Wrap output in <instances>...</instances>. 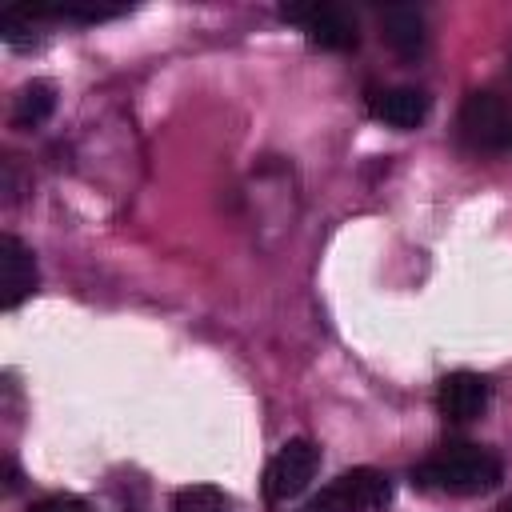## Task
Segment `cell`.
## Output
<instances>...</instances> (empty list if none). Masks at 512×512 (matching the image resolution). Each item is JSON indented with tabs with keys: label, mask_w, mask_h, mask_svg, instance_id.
<instances>
[{
	"label": "cell",
	"mask_w": 512,
	"mask_h": 512,
	"mask_svg": "<svg viewBox=\"0 0 512 512\" xmlns=\"http://www.w3.org/2000/svg\"><path fill=\"white\" fill-rule=\"evenodd\" d=\"M500 460L468 440L440 444L412 468V484L424 492H444V496H480L500 484Z\"/></svg>",
	"instance_id": "obj_1"
},
{
	"label": "cell",
	"mask_w": 512,
	"mask_h": 512,
	"mask_svg": "<svg viewBox=\"0 0 512 512\" xmlns=\"http://www.w3.org/2000/svg\"><path fill=\"white\" fill-rule=\"evenodd\" d=\"M496 512H512V496H508V500H504V504H500Z\"/></svg>",
	"instance_id": "obj_13"
},
{
	"label": "cell",
	"mask_w": 512,
	"mask_h": 512,
	"mask_svg": "<svg viewBox=\"0 0 512 512\" xmlns=\"http://www.w3.org/2000/svg\"><path fill=\"white\" fill-rule=\"evenodd\" d=\"M428 108H432L428 92L408 88V84H400V88H380V92L368 96L372 120H380V124H388V128H396V132L420 128V124L428 120Z\"/></svg>",
	"instance_id": "obj_8"
},
{
	"label": "cell",
	"mask_w": 512,
	"mask_h": 512,
	"mask_svg": "<svg viewBox=\"0 0 512 512\" xmlns=\"http://www.w3.org/2000/svg\"><path fill=\"white\" fill-rule=\"evenodd\" d=\"M36 292V256L12 236H0V304L12 312Z\"/></svg>",
	"instance_id": "obj_7"
},
{
	"label": "cell",
	"mask_w": 512,
	"mask_h": 512,
	"mask_svg": "<svg viewBox=\"0 0 512 512\" xmlns=\"http://www.w3.org/2000/svg\"><path fill=\"white\" fill-rule=\"evenodd\" d=\"M392 496V484L376 468H348L332 484H324L300 512H372L384 508Z\"/></svg>",
	"instance_id": "obj_2"
},
{
	"label": "cell",
	"mask_w": 512,
	"mask_h": 512,
	"mask_svg": "<svg viewBox=\"0 0 512 512\" xmlns=\"http://www.w3.org/2000/svg\"><path fill=\"white\" fill-rule=\"evenodd\" d=\"M460 132L472 148H508L512 144V108L496 92H468L460 104Z\"/></svg>",
	"instance_id": "obj_5"
},
{
	"label": "cell",
	"mask_w": 512,
	"mask_h": 512,
	"mask_svg": "<svg viewBox=\"0 0 512 512\" xmlns=\"http://www.w3.org/2000/svg\"><path fill=\"white\" fill-rule=\"evenodd\" d=\"M56 108V88L48 80H28L12 96V124L16 128H40Z\"/></svg>",
	"instance_id": "obj_10"
},
{
	"label": "cell",
	"mask_w": 512,
	"mask_h": 512,
	"mask_svg": "<svg viewBox=\"0 0 512 512\" xmlns=\"http://www.w3.org/2000/svg\"><path fill=\"white\" fill-rule=\"evenodd\" d=\"M488 396H492V384L488 376L480 372H468V368H456L440 380L436 388V408L444 420L452 424H464V420H476L484 408H488Z\"/></svg>",
	"instance_id": "obj_6"
},
{
	"label": "cell",
	"mask_w": 512,
	"mask_h": 512,
	"mask_svg": "<svg viewBox=\"0 0 512 512\" xmlns=\"http://www.w3.org/2000/svg\"><path fill=\"white\" fill-rule=\"evenodd\" d=\"M172 512H228V496L220 488L192 484V488H180L172 496Z\"/></svg>",
	"instance_id": "obj_11"
},
{
	"label": "cell",
	"mask_w": 512,
	"mask_h": 512,
	"mask_svg": "<svg viewBox=\"0 0 512 512\" xmlns=\"http://www.w3.org/2000/svg\"><path fill=\"white\" fill-rule=\"evenodd\" d=\"M316 468H320V448L312 440L296 436V440L280 444V452L264 468V500L268 504H284V500L300 496L312 484Z\"/></svg>",
	"instance_id": "obj_4"
},
{
	"label": "cell",
	"mask_w": 512,
	"mask_h": 512,
	"mask_svg": "<svg viewBox=\"0 0 512 512\" xmlns=\"http://www.w3.org/2000/svg\"><path fill=\"white\" fill-rule=\"evenodd\" d=\"M28 512H88V504L80 496H44Z\"/></svg>",
	"instance_id": "obj_12"
},
{
	"label": "cell",
	"mask_w": 512,
	"mask_h": 512,
	"mask_svg": "<svg viewBox=\"0 0 512 512\" xmlns=\"http://www.w3.org/2000/svg\"><path fill=\"white\" fill-rule=\"evenodd\" d=\"M380 36H384V44H388L396 56H404V60L420 56V52H424V40H428V32H424V12L412 8V4H388V8L380 12Z\"/></svg>",
	"instance_id": "obj_9"
},
{
	"label": "cell",
	"mask_w": 512,
	"mask_h": 512,
	"mask_svg": "<svg viewBox=\"0 0 512 512\" xmlns=\"http://www.w3.org/2000/svg\"><path fill=\"white\" fill-rule=\"evenodd\" d=\"M280 20L296 24L308 44L324 48V52H348L360 44V32H356V20L336 8V4H320V0H308V4H280Z\"/></svg>",
	"instance_id": "obj_3"
}]
</instances>
